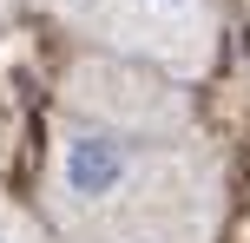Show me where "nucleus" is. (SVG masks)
Listing matches in <instances>:
<instances>
[{
	"mask_svg": "<svg viewBox=\"0 0 250 243\" xmlns=\"http://www.w3.org/2000/svg\"><path fill=\"white\" fill-rule=\"evenodd\" d=\"M132 178V145L112 138L105 125H66L53 138V191L73 210H99L112 204Z\"/></svg>",
	"mask_w": 250,
	"mask_h": 243,
	"instance_id": "1",
	"label": "nucleus"
},
{
	"mask_svg": "<svg viewBox=\"0 0 250 243\" xmlns=\"http://www.w3.org/2000/svg\"><path fill=\"white\" fill-rule=\"evenodd\" d=\"M145 7H151V13H191L198 0H145Z\"/></svg>",
	"mask_w": 250,
	"mask_h": 243,
	"instance_id": "2",
	"label": "nucleus"
},
{
	"mask_svg": "<svg viewBox=\"0 0 250 243\" xmlns=\"http://www.w3.org/2000/svg\"><path fill=\"white\" fill-rule=\"evenodd\" d=\"M0 243H26V230H20V224L7 217V210H0Z\"/></svg>",
	"mask_w": 250,
	"mask_h": 243,
	"instance_id": "3",
	"label": "nucleus"
}]
</instances>
